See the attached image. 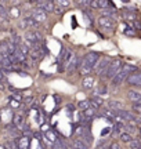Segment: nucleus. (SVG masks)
Returning <instances> with one entry per match:
<instances>
[{"label": "nucleus", "mask_w": 141, "mask_h": 149, "mask_svg": "<svg viewBox=\"0 0 141 149\" xmlns=\"http://www.w3.org/2000/svg\"><path fill=\"white\" fill-rule=\"evenodd\" d=\"M103 115L107 117V119H109V120H115V119L118 117V115H115L114 112H112V109H104Z\"/></svg>", "instance_id": "24"}, {"label": "nucleus", "mask_w": 141, "mask_h": 149, "mask_svg": "<svg viewBox=\"0 0 141 149\" xmlns=\"http://www.w3.org/2000/svg\"><path fill=\"white\" fill-rule=\"evenodd\" d=\"M80 64H82V59L79 58V55H77V54H75V55H73V58H72V61H70V64L68 65L66 70H68L69 73H72V72H75L76 70V68H80Z\"/></svg>", "instance_id": "10"}, {"label": "nucleus", "mask_w": 141, "mask_h": 149, "mask_svg": "<svg viewBox=\"0 0 141 149\" xmlns=\"http://www.w3.org/2000/svg\"><path fill=\"white\" fill-rule=\"evenodd\" d=\"M17 144H18V149H29V144H31L29 137H25V135L20 137L17 139Z\"/></svg>", "instance_id": "15"}, {"label": "nucleus", "mask_w": 141, "mask_h": 149, "mask_svg": "<svg viewBox=\"0 0 141 149\" xmlns=\"http://www.w3.org/2000/svg\"><path fill=\"white\" fill-rule=\"evenodd\" d=\"M55 4L61 6L62 8H66V7L70 4V1H69V0H58V1H55Z\"/></svg>", "instance_id": "30"}, {"label": "nucleus", "mask_w": 141, "mask_h": 149, "mask_svg": "<svg viewBox=\"0 0 141 149\" xmlns=\"http://www.w3.org/2000/svg\"><path fill=\"white\" fill-rule=\"evenodd\" d=\"M98 25L105 29V31H114L116 26V22L112 18H107V17H100L98 18Z\"/></svg>", "instance_id": "5"}, {"label": "nucleus", "mask_w": 141, "mask_h": 149, "mask_svg": "<svg viewBox=\"0 0 141 149\" xmlns=\"http://www.w3.org/2000/svg\"><path fill=\"white\" fill-rule=\"evenodd\" d=\"M0 29H1V22H0Z\"/></svg>", "instance_id": "37"}, {"label": "nucleus", "mask_w": 141, "mask_h": 149, "mask_svg": "<svg viewBox=\"0 0 141 149\" xmlns=\"http://www.w3.org/2000/svg\"><path fill=\"white\" fill-rule=\"evenodd\" d=\"M118 117H120L122 120H133L134 119V115L129 111H125V109H122V111L118 112Z\"/></svg>", "instance_id": "19"}, {"label": "nucleus", "mask_w": 141, "mask_h": 149, "mask_svg": "<svg viewBox=\"0 0 141 149\" xmlns=\"http://www.w3.org/2000/svg\"><path fill=\"white\" fill-rule=\"evenodd\" d=\"M98 59H100V55L97 53H87L83 58H82V64H80V74L82 76H89V73L91 72L93 68H96V65L98 64Z\"/></svg>", "instance_id": "1"}, {"label": "nucleus", "mask_w": 141, "mask_h": 149, "mask_svg": "<svg viewBox=\"0 0 141 149\" xmlns=\"http://www.w3.org/2000/svg\"><path fill=\"white\" fill-rule=\"evenodd\" d=\"M38 6L43 11H46V13H53V11L55 10L54 1H47V0H44V1H38Z\"/></svg>", "instance_id": "11"}, {"label": "nucleus", "mask_w": 141, "mask_h": 149, "mask_svg": "<svg viewBox=\"0 0 141 149\" xmlns=\"http://www.w3.org/2000/svg\"><path fill=\"white\" fill-rule=\"evenodd\" d=\"M125 17L127 18V19H131V21H134V19H136V15H134L133 13H130V11H126V13H125Z\"/></svg>", "instance_id": "32"}, {"label": "nucleus", "mask_w": 141, "mask_h": 149, "mask_svg": "<svg viewBox=\"0 0 141 149\" xmlns=\"http://www.w3.org/2000/svg\"><path fill=\"white\" fill-rule=\"evenodd\" d=\"M73 148L75 149H89V146H87L80 138H76V139H73Z\"/></svg>", "instance_id": "21"}, {"label": "nucleus", "mask_w": 141, "mask_h": 149, "mask_svg": "<svg viewBox=\"0 0 141 149\" xmlns=\"http://www.w3.org/2000/svg\"><path fill=\"white\" fill-rule=\"evenodd\" d=\"M46 138L47 139H50V141H51V142H57V141H58V135H57V133H54V131H53V130H49V131H47V133H46Z\"/></svg>", "instance_id": "22"}, {"label": "nucleus", "mask_w": 141, "mask_h": 149, "mask_svg": "<svg viewBox=\"0 0 141 149\" xmlns=\"http://www.w3.org/2000/svg\"><path fill=\"white\" fill-rule=\"evenodd\" d=\"M127 83L130 86H136V87H141V72H134L127 77Z\"/></svg>", "instance_id": "9"}, {"label": "nucleus", "mask_w": 141, "mask_h": 149, "mask_svg": "<svg viewBox=\"0 0 141 149\" xmlns=\"http://www.w3.org/2000/svg\"><path fill=\"white\" fill-rule=\"evenodd\" d=\"M115 15H116V11L114 10V7H107V8H104L101 10V17H107V18H112L114 19Z\"/></svg>", "instance_id": "20"}, {"label": "nucleus", "mask_w": 141, "mask_h": 149, "mask_svg": "<svg viewBox=\"0 0 141 149\" xmlns=\"http://www.w3.org/2000/svg\"><path fill=\"white\" fill-rule=\"evenodd\" d=\"M0 116H1V120L4 123H8L10 120L14 119V115H13V112H11L10 108H3V109L0 111Z\"/></svg>", "instance_id": "12"}, {"label": "nucleus", "mask_w": 141, "mask_h": 149, "mask_svg": "<svg viewBox=\"0 0 141 149\" xmlns=\"http://www.w3.org/2000/svg\"><path fill=\"white\" fill-rule=\"evenodd\" d=\"M127 97H129L130 101L138 104L141 100V93H138V91H136V90H130V91H127Z\"/></svg>", "instance_id": "18"}, {"label": "nucleus", "mask_w": 141, "mask_h": 149, "mask_svg": "<svg viewBox=\"0 0 141 149\" xmlns=\"http://www.w3.org/2000/svg\"><path fill=\"white\" fill-rule=\"evenodd\" d=\"M29 57H31L33 61H36V59H40L42 57H44L43 47H42L40 44H36V46H33V47L31 48V51H29Z\"/></svg>", "instance_id": "8"}, {"label": "nucleus", "mask_w": 141, "mask_h": 149, "mask_svg": "<svg viewBox=\"0 0 141 149\" xmlns=\"http://www.w3.org/2000/svg\"><path fill=\"white\" fill-rule=\"evenodd\" d=\"M138 131H140V135H141V127H140V130H138Z\"/></svg>", "instance_id": "36"}, {"label": "nucleus", "mask_w": 141, "mask_h": 149, "mask_svg": "<svg viewBox=\"0 0 141 149\" xmlns=\"http://www.w3.org/2000/svg\"><path fill=\"white\" fill-rule=\"evenodd\" d=\"M79 107H80V109H83V111H87V109L91 108V102H90V100H84V101L79 102Z\"/></svg>", "instance_id": "26"}, {"label": "nucleus", "mask_w": 141, "mask_h": 149, "mask_svg": "<svg viewBox=\"0 0 141 149\" xmlns=\"http://www.w3.org/2000/svg\"><path fill=\"white\" fill-rule=\"evenodd\" d=\"M8 14H10V18H18L20 14H21V11L18 7H10L8 8Z\"/></svg>", "instance_id": "23"}, {"label": "nucleus", "mask_w": 141, "mask_h": 149, "mask_svg": "<svg viewBox=\"0 0 141 149\" xmlns=\"http://www.w3.org/2000/svg\"><path fill=\"white\" fill-rule=\"evenodd\" d=\"M83 115L86 119H93V117L96 116V111H94V108H90V109H87V111L83 112Z\"/></svg>", "instance_id": "27"}, {"label": "nucleus", "mask_w": 141, "mask_h": 149, "mask_svg": "<svg viewBox=\"0 0 141 149\" xmlns=\"http://www.w3.org/2000/svg\"><path fill=\"white\" fill-rule=\"evenodd\" d=\"M109 64H111V59L107 58V57H105V58H103L97 65H96V73H97L98 76H103V74H105V72H107V69H108Z\"/></svg>", "instance_id": "6"}, {"label": "nucleus", "mask_w": 141, "mask_h": 149, "mask_svg": "<svg viewBox=\"0 0 141 149\" xmlns=\"http://www.w3.org/2000/svg\"><path fill=\"white\" fill-rule=\"evenodd\" d=\"M43 40V35L39 32V31H35V29H31V31H27L25 33V42H28L32 46H36Z\"/></svg>", "instance_id": "4"}, {"label": "nucleus", "mask_w": 141, "mask_h": 149, "mask_svg": "<svg viewBox=\"0 0 141 149\" xmlns=\"http://www.w3.org/2000/svg\"><path fill=\"white\" fill-rule=\"evenodd\" d=\"M0 149H7V148H6V145H0Z\"/></svg>", "instance_id": "35"}, {"label": "nucleus", "mask_w": 141, "mask_h": 149, "mask_svg": "<svg viewBox=\"0 0 141 149\" xmlns=\"http://www.w3.org/2000/svg\"><path fill=\"white\" fill-rule=\"evenodd\" d=\"M111 3L107 1V0H93L91 1V8H100V10H104L107 8V6H109Z\"/></svg>", "instance_id": "16"}, {"label": "nucleus", "mask_w": 141, "mask_h": 149, "mask_svg": "<svg viewBox=\"0 0 141 149\" xmlns=\"http://www.w3.org/2000/svg\"><path fill=\"white\" fill-rule=\"evenodd\" d=\"M109 108L111 109H118V112L122 111V104L118 101H109Z\"/></svg>", "instance_id": "28"}, {"label": "nucleus", "mask_w": 141, "mask_h": 149, "mask_svg": "<svg viewBox=\"0 0 141 149\" xmlns=\"http://www.w3.org/2000/svg\"><path fill=\"white\" fill-rule=\"evenodd\" d=\"M140 149H141V148H140Z\"/></svg>", "instance_id": "39"}, {"label": "nucleus", "mask_w": 141, "mask_h": 149, "mask_svg": "<svg viewBox=\"0 0 141 149\" xmlns=\"http://www.w3.org/2000/svg\"><path fill=\"white\" fill-rule=\"evenodd\" d=\"M10 19V14H8V10L4 7L3 3H0V22H7Z\"/></svg>", "instance_id": "17"}, {"label": "nucleus", "mask_w": 141, "mask_h": 149, "mask_svg": "<svg viewBox=\"0 0 141 149\" xmlns=\"http://www.w3.org/2000/svg\"><path fill=\"white\" fill-rule=\"evenodd\" d=\"M31 17H32L36 22H43V21H46V18H47V13L43 11L40 7H35L32 10V15Z\"/></svg>", "instance_id": "7"}, {"label": "nucleus", "mask_w": 141, "mask_h": 149, "mask_svg": "<svg viewBox=\"0 0 141 149\" xmlns=\"http://www.w3.org/2000/svg\"><path fill=\"white\" fill-rule=\"evenodd\" d=\"M13 124L15 126L18 130H21L25 127L27 124H25V117L22 116V115H14V119H13Z\"/></svg>", "instance_id": "13"}, {"label": "nucleus", "mask_w": 141, "mask_h": 149, "mask_svg": "<svg viewBox=\"0 0 141 149\" xmlns=\"http://www.w3.org/2000/svg\"><path fill=\"white\" fill-rule=\"evenodd\" d=\"M136 72V66H133V65L130 64H123V66H122V69H120V72L116 76H115L114 79H112V84L114 86H119L123 80H127V77L130 76L131 73H134Z\"/></svg>", "instance_id": "2"}, {"label": "nucleus", "mask_w": 141, "mask_h": 149, "mask_svg": "<svg viewBox=\"0 0 141 149\" xmlns=\"http://www.w3.org/2000/svg\"><path fill=\"white\" fill-rule=\"evenodd\" d=\"M109 149H122V148H120V145L118 142H112V144L109 145Z\"/></svg>", "instance_id": "33"}, {"label": "nucleus", "mask_w": 141, "mask_h": 149, "mask_svg": "<svg viewBox=\"0 0 141 149\" xmlns=\"http://www.w3.org/2000/svg\"><path fill=\"white\" fill-rule=\"evenodd\" d=\"M94 83H96L94 77H91V76H86V77L83 79V81H82V87H83L84 90H91L93 87H94Z\"/></svg>", "instance_id": "14"}, {"label": "nucleus", "mask_w": 141, "mask_h": 149, "mask_svg": "<svg viewBox=\"0 0 141 149\" xmlns=\"http://www.w3.org/2000/svg\"><path fill=\"white\" fill-rule=\"evenodd\" d=\"M13 100H17V101L20 102V101H21V100H22V98H21V97H20V95H18V94H14V95H13Z\"/></svg>", "instance_id": "34"}, {"label": "nucleus", "mask_w": 141, "mask_h": 149, "mask_svg": "<svg viewBox=\"0 0 141 149\" xmlns=\"http://www.w3.org/2000/svg\"><path fill=\"white\" fill-rule=\"evenodd\" d=\"M133 139L134 138H133L129 133H122L120 134V141H122V142H125V144H130Z\"/></svg>", "instance_id": "25"}, {"label": "nucleus", "mask_w": 141, "mask_h": 149, "mask_svg": "<svg viewBox=\"0 0 141 149\" xmlns=\"http://www.w3.org/2000/svg\"><path fill=\"white\" fill-rule=\"evenodd\" d=\"M122 66H123V62L120 61V59H114V61H111V64H109L108 69H107V72H105V77L107 79H114L116 74L120 72V69H122Z\"/></svg>", "instance_id": "3"}, {"label": "nucleus", "mask_w": 141, "mask_h": 149, "mask_svg": "<svg viewBox=\"0 0 141 149\" xmlns=\"http://www.w3.org/2000/svg\"><path fill=\"white\" fill-rule=\"evenodd\" d=\"M130 149H140L141 148V141L140 139H133L130 144H129Z\"/></svg>", "instance_id": "29"}, {"label": "nucleus", "mask_w": 141, "mask_h": 149, "mask_svg": "<svg viewBox=\"0 0 141 149\" xmlns=\"http://www.w3.org/2000/svg\"><path fill=\"white\" fill-rule=\"evenodd\" d=\"M0 120H1V119H0Z\"/></svg>", "instance_id": "38"}, {"label": "nucleus", "mask_w": 141, "mask_h": 149, "mask_svg": "<svg viewBox=\"0 0 141 149\" xmlns=\"http://www.w3.org/2000/svg\"><path fill=\"white\" fill-rule=\"evenodd\" d=\"M10 107L13 108V109H18V108L21 107V104H20L18 101H15V100H11V101H10Z\"/></svg>", "instance_id": "31"}]
</instances>
